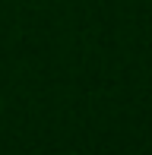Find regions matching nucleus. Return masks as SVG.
<instances>
[{
  "label": "nucleus",
  "mask_w": 152,
  "mask_h": 155,
  "mask_svg": "<svg viewBox=\"0 0 152 155\" xmlns=\"http://www.w3.org/2000/svg\"><path fill=\"white\" fill-rule=\"evenodd\" d=\"M0 114H3V95H0Z\"/></svg>",
  "instance_id": "1"
}]
</instances>
